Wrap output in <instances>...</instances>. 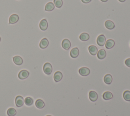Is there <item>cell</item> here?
<instances>
[{"label":"cell","mask_w":130,"mask_h":116,"mask_svg":"<svg viewBox=\"0 0 130 116\" xmlns=\"http://www.w3.org/2000/svg\"><path fill=\"white\" fill-rule=\"evenodd\" d=\"M44 72L47 75H50L52 71V67L51 63H46L43 66Z\"/></svg>","instance_id":"1"},{"label":"cell","mask_w":130,"mask_h":116,"mask_svg":"<svg viewBox=\"0 0 130 116\" xmlns=\"http://www.w3.org/2000/svg\"><path fill=\"white\" fill-rule=\"evenodd\" d=\"M29 72L26 70H23L19 72L18 74V78L20 79H25L27 78L29 76Z\"/></svg>","instance_id":"2"},{"label":"cell","mask_w":130,"mask_h":116,"mask_svg":"<svg viewBox=\"0 0 130 116\" xmlns=\"http://www.w3.org/2000/svg\"><path fill=\"white\" fill-rule=\"evenodd\" d=\"M97 44L100 46H103L106 43V38L104 35H101L98 36L97 40Z\"/></svg>","instance_id":"3"},{"label":"cell","mask_w":130,"mask_h":116,"mask_svg":"<svg viewBox=\"0 0 130 116\" xmlns=\"http://www.w3.org/2000/svg\"><path fill=\"white\" fill-rule=\"evenodd\" d=\"M90 72H91V71H90L89 68L87 67H81L79 70V74L83 77L88 76L90 74Z\"/></svg>","instance_id":"4"},{"label":"cell","mask_w":130,"mask_h":116,"mask_svg":"<svg viewBox=\"0 0 130 116\" xmlns=\"http://www.w3.org/2000/svg\"><path fill=\"white\" fill-rule=\"evenodd\" d=\"M24 104V99L21 96H17L15 98V104L18 108L22 107Z\"/></svg>","instance_id":"5"},{"label":"cell","mask_w":130,"mask_h":116,"mask_svg":"<svg viewBox=\"0 0 130 116\" xmlns=\"http://www.w3.org/2000/svg\"><path fill=\"white\" fill-rule=\"evenodd\" d=\"M98 98V96L97 93L94 91H90L89 93V98L90 100L93 101V102H95L97 100Z\"/></svg>","instance_id":"6"},{"label":"cell","mask_w":130,"mask_h":116,"mask_svg":"<svg viewBox=\"0 0 130 116\" xmlns=\"http://www.w3.org/2000/svg\"><path fill=\"white\" fill-rule=\"evenodd\" d=\"M62 47L63 48H64L66 50H68L70 48L71 46V44L70 41L68 39H65L62 41Z\"/></svg>","instance_id":"7"},{"label":"cell","mask_w":130,"mask_h":116,"mask_svg":"<svg viewBox=\"0 0 130 116\" xmlns=\"http://www.w3.org/2000/svg\"><path fill=\"white\" fill-rule=\"evenodd\" d=\"M39 27L40 29L42 31H45L48 28V23L46 19H42L39 24Z\"/></svg>","instance_id":"8"},{"label":"cell","mask_w":130,"mask_h":116,"mask_svg":"<svg viewBox=\"0 0 130 116\" xmlns=\"http://www.w3.org/2000/svg\"><path fill=\"white\" fill-rule=\"evenodd\" d=\"M19 20V16L15 14H12L10 16L9 18V24H14L16 23Z\"/></svg>","instance_id":"9"},{"label":"cell","mask_w":130,"mask_h":116,"mask_svg":"<svg viewBox=\"0 0 130 116\" xmlns=\"http://www.w3.org/2000/svg\"><path fill=\"white\" fill-rule=\"evenodd\" d=\"M54 80L55 82H59L63 78V74L60 71H56L53 76Z\"/></svg>","instance_id":"10"},{"label":"cell","mask_w":130,"mask_h":116,"mask_svg":"<svg viewBox=\"0 0 130 116\" xmlns=\"http://www.w3.org/2000/svg\"><path fill=\"white\" fill-rule=\"evenodd\" d=\"M48 44H49V41L48 39L46 38H43L41 40L40 42L39 46L41 48L45 49L48 46Z\"/></svg>","instance_id":"11"},{"label":"cell","mask_w":130,"mask_h":116,"mask_svg":"<svg viewBox=\"0 0 130 116\" xmlns=\"http://www.w3.org/2000/svg\"><path fill=\"white\" fill-rule=\"evenodd\" d=\"M105 47L107 49H111L114 47L115 45V42L112 39L108 40L105 43Z\"/></svg>","instance_id":"12"},{"label":"cell","mask_w":130,"mask_h":116,"mask_svg":"<svg viewBox=\"0 0 130 116\" xmlns=\"http://www.w3.org/2000/svg\"><path fill=\"white\" fill-rule=\"evenodd\" d=\"M106 52L104 49H100L98 52L97 57L99 59L103 60L106 57Z\"/></svg>","instance_id":"13"},{"label":"cell","mask_w":130,"mask_h":116,"mask_svg":"<svg viewBox=\"0 0 130 116\" xmlns=\"http://www.w3.org/2000/svg\"><path fill=\"white\" fill-rule=\"evenodd\" d=\"M79 54V50L77 47H75L72 49L70 51V56L73 58H77Z\"/></svg>","instance_id":"14"},{"label":"cell","mask_w":130,"mask_h":116,"mask_svg":"<svg viewBox=\"0 0 130 116\" xmlns=\"http://www.w3.org/2000/svg\"><path fill=\"white\" fill-rule=\"evenodd\" d=\"M103 98L105 100H110L113 98V94L109 91H106L103 94Z\"/></svg>","instance_id":"15"},{"label":"cell","mask_w":130,"mask_h":116,"mask_svg":"<svg viewBox=\"0 0 130 116\" xmlns=\"http://www.w3.org/2000/svg\"><path fill=\"white\" fill-rule=\"evenodd\" d=\"M13 60L14 63L17 65H21L23 63V59L18 56H16L13 57Z\"/></svg>","instance_id":"16"},{"label":"cell","mask_w":130,"mask_h":116,"mask_svg":"<svg viewBox=\"0 0 130 116\" xmlns=\"http://www.w3.org/2000/svg\"><path fill=\"white\" fill-rule=\"evenodd\" d=\"M104 81L107 85H110L112 82V77L111 75L107 74L104 77Z\"/></svg>","instance_id":"17"},{"label":"cell","mask_w":130,"mask_h":116,"mask_svg":"<svg viewBox=\"0 0 130 116\" xmlns=\"http://www.w3.org/2000/svg\"><path fill=\"white\" fill-rule=\"evenodd\" d=\"M89 53L93 56H95L98 53V48L95 45H91L88 47Z\"/></svg>","instance_id":"18"},{"label":"cell","mask_w":130,"mask_h":116,"mask_svg":"<svg viewBox=\"0 0 130 116\" xmlns=\"http://www.w3.org/2000/svg\"><path fill=\"white\" fill-rule=\"evenodd\" d=\"M35 105L37 108L39 109H42L45 107V103L42 100L38 99L35 102Z\"/></svg>","instance_id":"19"},{"label":"cell","mask_w":130,"mask_h":116,"mask_svg":"<svg viewBox=\"0 0 130 116\" xmlns=\"http://www.w3.org/2000/svg\"><path fill=\"white\" fill-rule=\"evenodd\" d=\"M106 28L109 30H112L115 28V25L114 23L111 20H107L105 23Z\"/></svg>","instance_id":"20"},{"label":"cell","mask_w":130,"mask_h":116,"mask_svg":"<svg viewBox=\"0 0 130 116\" xmlns=\"http://www.w3.org/2000/svg\"><path fill=\"white\" fill-rule=\"evenodd\" d=\"M54 9V5L52 2L48 3L45 7V10L46 11H52Z\"/></svg>","instance_id":"21"},{"label":"cell","mask_w":130,"mask_h":116,"mask_svg":"<svg viewBox=\"0 0 130 116\" xmlns=\"http://www.w3.org/2000/svg\"><path fill=\"white\" fill-rule=\"evenodd\" d=\"M79 38L81 41H86L89 39V35L86 33H83L80 35Z\"/></svg>","instance_id":"22"},{"label":"cell","mask_w":130,"mask_h":116,"mask_svg":"<svg viewBox=\"0 0 130 116\" xmlns=\"http://www.w3.org/2000/svg\"><path fill=\"white\" fill-rule=\"evenodd\" d=\"M16 111L14 108H9L7 110V115L8 116H15L16 115Z\"/></svg>","instance_id":"23"},{"label":"cell","mask_w":130,"mask_h":116,"mask_svg":"<svg viewBox=\"0 0 130 116\" xmlns=\"http://www.w3.org/2000/svg\"><path fill=\"white\" fill-rule=\"evenodd\" d=\"M24 102L26 105H27V106H31V105L33 104L34 100L32 98L28 97L25 98V99L24 100Z\"/></svg>","instance_id":"24"},{"label":"cell","mask_w":130,"mask_h":116,"mask_svg":"<svg viewBox=\"0 0 130 116\" xmlns=\"http://www.w3.org/2000/svg\"><path fill=\"white\" fill-rule=\"evenodd\" d=\"M123 97L127 101H130V91H126L123 94Z\"/></svg>","instance_id":"25"},{"label":"cell","mask_w":130,"mask_h":116,"mask_svg":"<svg viewBox=\"0 0 130 116\" xmlns=\"http://www.w3.org/2000/svg\"><path fill=\"white\" fill-rule=\"evenodd\" d=\"M63 0H54V5L57 8H61L63 6Z\"/></svg>","instance_id":"26"},{"label":"cell","mask_w":130,"mask_h":116,"mask_svg":"<svg viewBox=\"0 0 130 116\" xmlns=\"http://www.w3.org/2000/svg\"><path fill=\"white\" fill-rule=\"evenodd\" d=\"M125 64L128 66V67L130 68V58L127 59L125 61Z\"/></svg>","instance_id":"27"},{"label":"cell","mask_w":130,"mask_h":116,"mask_svg":"<svg viewBox=\"0 0 130 116\" xmlns=\"http://www.w3.org/2000/svg\"><path fill=\"white\" fill-rule=\"evenodd\" d=\"M81 1L84 4H87L91 2L92 1V0H81Z\"/></svg>","instance_id":"28"},{"label":"cell","mask_w":130,"mask_h":116,"mask_svg":"<svg viewBox=\"0 0 130 116\" xmlns=\"http://www.w3.org/2000/svg\"><path fill=\"white\" fill-rule=\"evenodd\" d=\"M118 1L121 2H124L126 0H118Z\"/></svg>","instance_id":"29"},{"label":"cell","mask_w":130,"mask_h":116,"mask_svg":"<svg viewBox=\"0 0 130 116\" xmlns=\"http://www.w3.org/2000/svg\"><path fill=\"white\" fill-rule=\"evenodd\" d=\"M101 1L103 2H106L107 1H108V0H101Z\"/></svg>","instance_id":"30"},{"label":"cell","mask_w":130,"mask_h":116,"mask_svg":"<svg viewBox=\"0 0 130 116\" xmlns=\"http://www.w3.org/2000/svg\"><path fill=\"white\" fill-rule=\"evenodd\" d=\"M46 116H51V115H47Z\"/></svg>","instance_id":"31"},{"label":"cell","mask_w":130,"mask_h":116,"mask_svg":"<svg viewBox=\"0 0 130 116\" xmlns=\"http://www.w3.org/2000/svg\"><path fill=\"white\" fill-rule=\"evenodd\" d=\"M1 37H0V42H1Z\"/></svg>","instance_id":"32"}]
</instances>
